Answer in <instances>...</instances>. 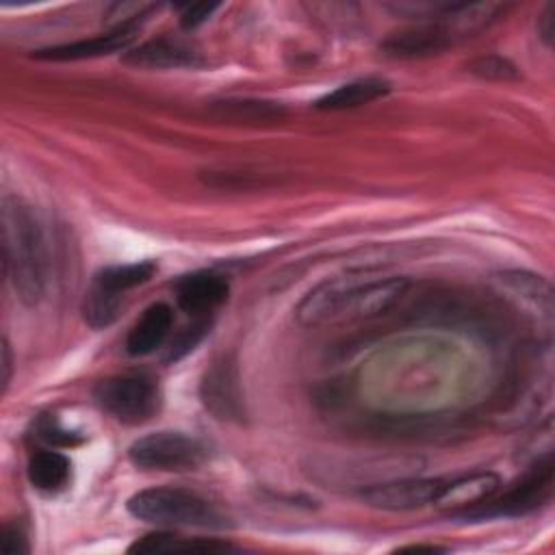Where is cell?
<instances>
[{
    "label": "cell",
    "instance_id": "6da1fadb",
    "mask_svg": "<svg viewBox=\"0 0 555 555\" xmlns=\"http://www.w3.org/2000/svg\"><path fill=\"white\" fill-rule=\"evenodd\" d=\"M2 219V271L15 297L24 306H37L46 295L48 254L43 230L33 208L17 195L7 193L0 208Z\"/></svg>",
    "mask_w": 555,
    "mask_h": 555
},
{
    "label": "cell",
    "instance_id": "7a4b0ae2",
    "mask_svg": "<svg viewBox=\"0 0 555 555\" xmlns=\"http://www.w3.org/2000/svg\"><path fill=\"white\" fill-rule=\"evenodd\" d=\"M126 509L143 522L158 527L225 529L228 516L208 499L184 488H145L134 492Z\"/></svg>",
    "mask_w": 555,
    "mask_h": 555
},
{
    "label": "cell",
    "instance_id": "3957f363",
    "mask_svg": "<svg viewBox=\"0 0 555 555\" xmlns=\"http://www.w3.org/2000/svg\"><path fill=\"white\" fill-rule=\"evenodd\" d=\"M555 488V464L553 453L540 455L499 499H488L486 503L457 514V518H516L535 512L546 505Z\"/></svg>",
    "mask_w": 555,
    "mask_h": 555
},
{
    "label": "cell",
    "instance_id": "277c9868",
    "mask_svg": "<svg viewBox=\"0 0 555 555\" xmlns=\"http://www.w3.org/2000/svg\"><path fill=\"white\" fill-rule=\"evenodd\" d=\"M128 460L141 470L184 473L195 470L208 460V447L184 431H152L128 447Z\"/></svg>",
    "mask_w": 555,
    "mask_h": 555
},
{
    "label": "cell",
    "instance_id": "5b68a950",
    "mask_svg": "<svg viewBox=\"0 0 555 555\" xmlns=\"http://www.w3.org/2000/svg\"><path fill=\"white\" fill-rule=\"evenodd\" d=\"M93 399L106 414L126 425L145 423L160 408L158 386L143 373H119L100 379L93 388Z\"/></svg>",
    "mask_w": 555,
    "mask_h": 555
},
{
    "label": "cell",
    "instance_id": "8992f818",
    "mask_svg": "<svg viewBox=\"0 0 555 555\" xmlns=\"http://www.w3.org/2000/svg\"><path fill=\"white\" fill-rule=\"evenodd\" d=\"M199 399L219 421L241 423L245 418L241 377L232 358L223 356L204 371L199 379Z\"/></svg>",
    "mask_w": 555,
    "mask_h": 555
},
{
    "label": "cell",
    "instance_id": "52a82bcc",
    "mask_svg": "<svg viewBox=\"0 0 555 555\" xmlns=\"http://www.w3.org/2000/svg\"><path fill=\"white\" fill-rule=\"evenodd\" d=\"M447 481L440 477H403L364 488L360 499L384 512H410L438 503Z\"/></svg>",
    "mask_w": 555,
    "mask_h": 555
},
{
    "label": "cell",
    "instance_id": "ba28073f",
    "mask_svg": "<svg viewBox=\"0 0 555 555\" xmlns=\"http://www.w3.org/2000/svg\"><path fill=\"white\" fill-rule=\"evenodd\" d=\"M121 63L134 69H178L202 67V52L178 37H156L121 54Z\"/></svg>",
    "mask_w": 555,
    "mask_h": 555
},
{
    "label": "cell",
    "instance_id": "9c48e42d",
    "mask_svg": "<svg viewBox=\"0 0 555 555\" xmlns=\"http://www.w3.org/2000/svg\"><path fill=\"white\" fill-rule=\"evenodd\" d=\"M141 26H115L108 28L102 35H93L87 39L50 46L33 52V59L37 61H54V63H67V61H85V59H98L113 52H126L130 50V43L134 41Z\"/></svg>",
    "mask_w": 555,
    "mask_h": 555
},
{
    "label": "cell",
    "instance_id": "30bf717a",
    "mask_svg": "<svg viewBox=\"0 0 555 555\" xmlns=\"http://www.w3.org/2000/svg\"><path fill=\"white\" fill-rule=\"evenodd\" d=\"M455 41L460 39L442 22L434 20L429 24L392 33L388 39H384L382 52L392 59H425L442 54Z\"/></svg>",
    "mask_w": 555,
    "mask_h": 555
},
{
    "label": "cell",
    "instance_id": "8fae6325",
    "mask_svg": "<svg viewBox=\"0 0 555 555\" xmlns=\"http://www.w3.org/2000/svg\"><path fill=\"white\" fill-rule=\"evenodd\" d=\"M173 291L180 310L191 317H206L228 299L230 282L215 271H193L182 275Z\"/></svg>",
    "mask_w": 555,
    "mask_h": 555
},
{
    "label": "cell",
    "instance_id": "7c38bea8",
    "mask_svg": "<svg viewBox=\"0 0 555 555\" xmlns=\"http://www.w3.org/2000/svg\"><path fill=\"white\" fill-rule=\"evenodd\" d=\"M171 327H173V310L169 304L156 301L147 306L126 336L128 356L143 358L158 351L169 340Z\"/></svg>",
    "mask_w": 555,
    "mask_h": 555
},
{
    "label": "cell",
    "instance_id": "4fadbf2b",
    "mask_svg": "<svg viewBox=\"0 0 555 555\" xmlns=\"http://www.w3.org/2000/svg\"><path fill=\"white\" fill-rule=\"evenodd\" d=\"M501 486V479L496 473L483 470V473H470V475H462L457 479L447 481L438 505L451 509L453 516L468 512L481 503H486L488 499H492L496 494Z\"/></svg>",
    "mask_w": 555,
    "mask_h": 555
},
{
    "label": "cell",
    "instance_id": "5bb4252c",
    "mask_svg": "<svg viewBox=\"0 0 555 555\" xmlns=\"http://www.w3.org/2000/svg\"><path fill=\"white\" fill-rule=\"evenodd\" d=\"M499 282L518 304L529 308V314L538 317V323L544 321L551 327L553 317V291L546 280L527 271H505L499 275Z\"/></svg>",
    "mask_w": 555,
    "mask_h": 555
},
{
    "label": "cell",
    "instance_id": "9a60e30c",
    "mask_svg": "<svg viewBox=\"0 0 555 555\" xmlns=\"http://www.w3.org/2000/svg\"><path fill=\"white\" fill-rule=\"evenodd\" d=\"M392 85L386 78L379 76H366V78H356L351 82H345L325 95H321L314 102V108L319 111H347V108H358L364 104H371L384 95H388Z\"/></svg>",
    "mask_w": 555,
    "mask_h": 555
},
{
    "label": "cell",
    "instance_id": "2e32d148",
    "mask_svg": "<svg viewBox=\"0 0 555 555\" xmlns=\"http://www.w3.org/2000/svg\"><path fill=\"white\" fill-rule=\"evenodd\" d=\"M26 475L35 490L56 494L65 490L72 481V460L65 453L56 451L54 447L39 449L28 457Z\"/></svg>",
    "mask_w": 555,
    "mask_h": 555
},
{
    "label": "cell",
    "instance_id": "e0dca14e",
    "mask_svg": "<svg viewBox=\"0 0 555 555\" xmlns=\"http://www.w3.org/2000/svg\"><path fill=\"white\" fill-rule=\"evenodd\" d=\"M156 271H158V264L154 260H137V262H126V264H108V267H102L93 275L89 286H93V288H98V291H102L106 295L126 299L128 291L150 282Z\"/></svg>",
    "mask_w": 555,
    "mask_h": 555
},
{
    "label": "cell",
    "instance_id": "ac0fdd59",
    "mask_svg": "<svg viewBox=\"0 0 555 555\" xmlns=\"http://www.w3.org/2000/svg\"><path fill=\"white\" fill-rule=\"evenodd\" d=\"M210 115L225 121L241 124H275L286 117V108L280 102L251 100V98H230L210 104Z\"/></svg>",
    "mask_w": 555,
    "mask_h": 555
},
{
    "label": "cell",
    "instance_id": "d6986e66",
    "mask_svg": "<svg viewBox=\"0 0 555 555\" xmlns=\"http://www.w3.org/2000/svg\"><path fill=\"white\" fill-rule=\"evenodd\" d=\"M178 551H236L234 544L217 538H184L171 531H156L147 533L143 538H137L130 546L128 553H178Z\"/></svg>",
    "mask_w": 555,
    "mask_h": 555
},
{
    "label": "cell",
    "instance_id": "ffe728a7",
    "mask_svg": "<svg viewBox=\"0 0 555 555\" xmlns=\"http://www.w3.org/2000/svg\"><path fill=\"white\" fill-rule=\"evenodd\" d=\"M210 319L208 317H195V321H191L189 325L180 327L167 343H165V353H163V362L165 364H176L178 360H182L184 356H189L202 340L204 336L210 332Z\"/></svg>",
    "mask_w": 555,
    "mask_h": 555
},
{
    "label": "cell",
    "instance_id": "44dd1931",
    "mask_svg": "<svg viewBox=\"0 0 555 555\" xmlns=\"http://www.w3.org/2000/svg\"><path fill=\"white\" fill-rule=\"evenodd\" d=\"M466 69L481 78V80H490V82H514V80H520V72L518 67L501 56V54H481L477 59H473Z\"/></svg>",
    "mask_w": 555,
    "mask_h": 555
},
{
    "label": "cell",
    "instance_id": "7402d4cb",
    "mask_svg": "<svg viewBox=\"0 0 555 555\" xmlns=\"http://www.w3.org/2000/svg\"><path fill=\"white\" fill-rule=\"evenodd\" d=\"M35 434L39 440H43L46 444H50L54 449L56 447H76L85 440L82 434L63 427L56 416H41L35 425Z\"/></svg>",
    "mask_w": 555,
    "mask_h": 555
},
{
    "label": "cell",
    "instance_id": "603a6c76",
    "mask_svg": "<svg viewBox=\"0 0 555 555\" xmlns=\"http://www.w3.org/2000/svg\"><path fill=\"white\" fill-rule=\"evenodd\" d=\"M219 2H195V4H186L180 9V26L184 30H195L197 26H202L204 22H208L212 17V13L219 9Z\"/></svg>",
    "mask_w": 555,
    "mask_h": 555
},
{
    "label": "cell",
    "instance_id": "cb8c5ba5",
    "mask_svg": "<svg viewBox=\"0 0 555 555\" xmlns=\"http://www.w3.org/2000/svg\"><path fill=\"white\" fill-rule=\"evenodd\" d=\"M0 551L4 555H24L30 551L26 531L20 525H4L0 538Z\"/></svg>",
    "mask_w": 555,
    "mask_h": 555
},
{
    "label": "cell",
    "instance_id": "d4e9b609",
    "mask_svg": "<svg viewBox=\"0 0 555 555\" xmlns=\"http://www.w3.org/2000/svg\"><path fill=\"white\" fill-rule=\"evenodd\" d=\"M538 37L546 48L553 46V39H555V4L553 2H548L538 17Z\"/></svg>",
    "mask_w": 555,
    "mask_h": 555
},
{
    "label": "cell",
    "instance_id": "484cf974",
    "mask_svg": "<svg viewBox=\"0 0 555 555\" xmlns=\"http://www.w3.org/2000/svg\"><path fill=\"white\" fill-rule=\"evenodd\" d=\"M13 371V358H11V345L7 338H2V392H7Z\"/></svg>",
    "mask_w": 555,
    "mask_h": 555
},
{
    "label": "cell",
    "instance_id": "4316f807",
    "mask_svg": "<svg viewBox=\"0 0 555 555\" xmlns=\"http://www.w3.org/2000/svg\"><path fill=\"white\" fill-rule=\"evenodd\" d=\"M397 551H425V553H440V551H447L444 546H436V544H405V546H399Z\"/></svg>",
    "mask_w": 555,
    "mask_h": 555
}]
</instances>
